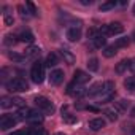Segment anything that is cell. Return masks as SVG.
Returning a JSON list of instances; mask_svg holds the SVG:
<instances>
[{
    "label": "cell",
    "mask_w": 135,
    "mask_h": 135,
    "mask_svg": "<svg viewBox=\"0 0 135 135\" xmlns=\"http://www.w3.org/2000/svg\"><path fill=\"white\" fill-rule=\"evenodd\" d=\"M30 78L35 84H41L45 80V64L40 60H35L30 70Z\"/></svg>",
    "instance_id": "cell-1"
},
{
    "label": "cell",
    "mask_w": 135,
    "mask_h": 135,
    "mask_svg": "<svg viewBox=\"0 0 135 135\" xmlns=\"http://www.w3.org/2000/svg\"><path fill=\"white\" fill-rule=\"evenodd\" d=\"M7 89L10 92H26L29 91V83L24 80V78H13L7 83Z\"/></svg>",
    "instance_id": "cell-2"
},
{
    "label": "cell",
    "mask_w": 135,
    "mask_h": 135,
    "mask_svg": "<svg viewBox=\"0 0 135 135\" xmlns=\"http://www.w3.org/2000/svg\"><path fill=\"white\" fill-rule=\"evenodd\" d=\"M99 32L102 35H118V33H122L124 32V27L121 22H111V24H107V26H102L99 29Z\"/></svg>",
    "instance_id": "cell-3"
},
{
    "label": "cell",
    "mask_w": 135,
    "mask_h": 135,
    "mask_svg": "<svg viewBox=\"0 0 135 135\" xmlns=\"http://www.w3.org/2000/svg\"><path fill=\"white\" fill-rule=\"evenodd\" d=\"M35 107L40 110V111H43V113H46V114H51L52 111H54V105L51 103V100H48L46 97H35Z\"/></svg>",
    "instance_id": "cell-4"
},
{
    "label": "cell",
    "mask_w": 135,
    "mask_h": 135,
    "mask_svg": "<svg viewBox=\"0 0 135 135\" xmlns=\"http://www.w3.org/2000/svg\"><path fill=\"white\" fill-rule=\"evenodd\" d=\"M18 121H19V119H18L16 116H13V114H3L2 118H0V129H3V130L13 129Z\"/></svg>",
    "instance_id": "cell-5"
},
{
    "label": "cell",
    "mask_w": 135,
    "mask_h": 135,
    "mask_svg": "<svg viewBox=\"0 0 135 135\" xmlns=\"http://www.w3.org/2000/svg\"><path fill=\"white\" fill-rule=\"evenodd\" d=\"M88 91H84V88L81 86V84H78V83H70L69 84V88H67V94H70V95H73V97H81V95H84Z\"/></svg>",
    "instance_id": "cell-6"
},
{
    "label": "cell",
    "mask_w": 135,
    "mask_h": 135,
    "mask_svg": "<svg viewBox=\"0 0 135 135\" xmlns=\"http://www.w3.org/2000/svg\"><path fill=\"white\" fill-rule=\"evenodd\" d=\"M62 81H64V72H62V70H59V69L52 70V72H51V75H49V83H51L52 86H59Z\"/></svg>",
    "instance_id": "cell-7"
},
{
    "label": "cell",
    "mask_w": 135,
    "mask_h": 135,
    "mask_svg": "<svg viewBox=\"0 0 135 135\" xmlns=\"http://www.w3.org/2000/svg\"><path fill=\"white\" fill-rule=\"evenodd\" d=\"M89 80H91V76H89L86 72H83V70H76L75 75H73V81L78 83V84H81V86H83L84 83H88Z\"/></svg>",
    "instance_id": "cell-8"
},
{
    "label": "cell",
    "mask_w": 135,
    "mask_h": 135,
    "mask_svg": "<svg viewBox=\"0 0 135 135\" xmlns=\"http://www.w3.org/2000/svg\"><path fill=\"white\" fill-rule=\"evenodd\" d=\"M67 38H69L70 41H78L81 38V30L78 27H72L67 30Z\"/></svg>",
    "instance_id": "cell-9"
},
{
    "label": "cell",
    "mask_w": 135,
    "mask_h": 135,
    "mask_svg": "<svg viewBox=\"0 0 135 135\" xmlns=\"http://www.w3.org/2000/svg\"><path fill=\"white\" fill-rule=\"evenodd\" d=\"M18 38H19V41H22V43H33V33L30 32V30H24V32H21L19 35H18Z\"/></svg>",
    "instance_id": "cell-10"
},
{
    "label": "cell",
    "mask_w": 135,
    "mask_h": 135,
    "mask_svg": "<svg viewBox=\"0 0 135 135\" xmlns=\"http://www.w3.org/2000/svg\"><path fill=\"white\" fill-rule=\"evenodd\" d=\"M89 127H91L92 130H100V129L105 127V121H103L102 118H94V119L89 121Z\"/></svg>",
    "instance_id": "cell-11"
},
{
    "label": "cell",
    "mask_w": 135,
    "mask_h": 135,
    "mask_svg": "<svg viewBox=\"0 0 135 135\" xmlns=\"http://www.w3.org/2000/svg\"><path fill=\"white\" fill-rule=\"evenodd\" d=\"M102 89H103V84H102V83H97V84H94V86L86 92V95H89V97L100 95V94H102Z\"/></svg>",
    "instance_id": "cell-12"
},
{
    "label": "cell",
    "mask_w": 135,
    "mask_h": 135,
    "mask_svg": "<svg viewBox=\"0 0 135 135\" xmlns=\"http://www.w3.org/2000/svg\"><path fill=\"white\" fill-rule=\"evenodd\" d=\"M26 57H29V59L40 57V48L38 46H30L29 49H26Z\"/></svg>",
    "instance_id": "cell-13"
},
{
    "label": "cell",
    "mask_w": 135,
    "mask_h": 135,
    "mask_svg": "<svg viewBox=\"0 0 135 135\" xmlns=\"http://www.w3.org/2000/svg\"><path fill=\"white\" fill-rule=\"evenodd\" d=\"M60 56H62V59H64L67 64H73V62H75V56H73L69 49H60Z\"/></svg>",
    "instance_id": "cell-14"
},
{
    "label": "cell",
    "mask_w": 135,
    "mask_h": 135,
    "mask_svg": "<svg viewBox=\"0 0 135 135\" xmlns=\"http://www.w3.org/2000/svg\"><path fill=\"white\" fill-rule=\"evenodd\" d=\"M30 113H32V110H29V108H26V107H22L19 111H18V119L19 121H27L29 119V116H30Z\"/></svg>",
    "instance_id": "cell-15"
},
{
    "label": "cell",
    "mask_w": 135,
    "mask_h": 135,
    "mask_svg": "<svg viewBox=\"0 0 135 135\" xmlns=\"http://www.w3.org/2000/svg\"><path fill=\"white\" fill-rule=\"evenodd\" d=\"M129 64H130V60H127V59H124V60H121L118 65H116V73L118 75H121V73H124L127 69H129Z\"/></svg>",
    "instance_id": "cell-16"
},
{
    "label": "cell",
    "mask_w": 135,
    "mask_h": 135,
    "mask_svg": "<svg viewBox=\"0 0 135 135\" xmlns=\"http://www.w3.org/2000/svg\"><path fill=\"white\" fill-rule=\"evenodd\" d=\"M105 43H107V38H105V35H102V33H99V35L92 40L94 48H102V46H105Z\"/></svg>",
    "instance_id": "cell-17"
},
{
    "label": "cell",
    "mask_w": 135,
    "mask_h": 135,
    "mask_svg": "<svg viewBox=\"0 0 135 135\" xmlns=\"http://www.w3.org/2000/svg\"><path fill=\"white\" fill-rule=\"evenodd\" d=\"M15 105V97H2L0 99V107L2 108H10Z\"/></svg>",
    "instance_id": "cell-18"
},
{
    "label": "cell",
    "mask_w": 135,
    "mask_h": 135,
    "mask_svg": "<svg viewBox=\"0 0 135 135\" xmlns=\"http://www.w3.org/2000/svg\"><path fill=\"white\" fill-rule=\"evenodd\" d=\"M57 62H59V57H57L56 52L48 54V57H46V65L48 67H54V65H57Z\"/></svg>",
    "instance_id": "cell-19"
},
{
    "label": "cell",
    "mask_w": 135,
    "mask_h": 135,
    "mask_svg": "<svg viewBox=\"0 0 135 135\" xmlns=\"http://www.w3.org/2000/svg\"><path fill=\"white\" fill-rule=\"evenodd\" d=\"M27 121L29 122H33V124H40V122H43V116L40 113H37V111H32Z\"/></svg>",
    "instance_id": "cell-20"
},
{
    "label": "cell",
    "mask_w": 135,
    "mask_h": 135,
    "mask_svg": "<svg viewBox=\"0 0 135 135\" xmlns=\"http://www.w3.org/2000/svg\"><path fill=\"white\" fill-rule=\"evenodd\" d=\"M26 135H48V133L41 127H32V129L26 130Z\"/></svg>",
    "instance_id": "cell-21"
},
{
    "label": "cell",
    "mask_w": 135,
    "mask_h": 135,
    "mask_svg": "<svg viewBox=\"0 0 135 135\" xmlns=\"http://www.w3.org/2000/svg\"><path fill=\"white\" fill-rule=\"evenodd\" d=\"M62 119H64L65 124H76V121H78V118L75 114H69V113L62 114Z\"/></svg>",
    "instance_id": "cell-22"
},
{
    "label": "cell",
    "mask_w": 135,
    "mask_h": 135,
    "mask_svg": "<svg viewBox=\"0 0 135 135\" xmlns=\"http://www.w3.org/2000/svg\"><path fill=\"white\" fill-rule=\"evenodd\" d=\"M16 41H19L18 35H7L5 40H3V43H5L7 46H13V45H16Z\"/></svg>",
    "instance_id": "cell-23"
},
{
    "label": "cell",
    "mask_w": 135,
    "mask_h": 135,
    "mask_svg": "<svg viewBox=\"0 0 135 135\" xmlns=\"http://www.w3.org/2000/svg\"><path fill=\"white\" fill-rule=\"evenodd\" d=\"M88 67H89L91 72H97V70H99V60H97L95 57L89 59V60H88Z\"/></svg>",
    "instance_id": "cell-24"
},
{
    "label": "cell",
    "mask_w": 135,
    "mask_h": 135,
    "mask_svg": "<svg viewBox=\"0 0 135 135\" xmlns=\"http://www.w3.org/2000/svg\"><path fill=\"white\" fill-rule=\"evenodd\" d=\"M113 46H114L116 49H118V48H126V46H129V38H127V37H124V38H118L116 43H114Z\"/></svg>",
    "instance_id": "cell-25"
},
{
    "label": "cell",
    "mask_w": 135,
    "mask_h": 135,
    "mask_svg": "<svg viewBox=\"0 0 135 135\" xmlns=\"http://www.w3.org/2000/svg\"><path fill=\"white\" fill-rule=\"evenodd\" d=\"M124 86H126V89H129V91H135V76H129V78L124 81Z\"/></svg>",
    "instance_id": "cell-26"
},
{
    "label": "cell",
    "mask_w": 135,
    "mask_h": 135,
    "mask_svg": "<svg viewBox=\"0 0 135 135\" xmlns=\"http://www.w3.org/2000/svg\"><path fill=\"white\" fill-rule=\"evenodd\" d=\"M118 3L114 2V0H110V2H105V3H102L100 5V11H108V10H111V8H114Z\"/></svg>",
    "instance_id": "cell-27"
},
{
    "label": "cell",
    "mask_w": 135,
    "mask_h": 135,
    "mask_svg": "<svg viewBox=\"0 0 135 135\" xmlns=\"http://www.w3.org/2000/svg\"><path fill=\"white\" fill-rule=\"evenodd\" d=\"M114 54H116V48H114V46H107V48L103 49V56H105V57H108V59H110V57H113Z\"/></svg>",
    "instance_id": "cell-28"
},
{
    "label": "cell",
    "mask_w": 135,
    "mask_h": 135,
    "mask_svg": "<svg viewBox=\"0 0 135 135\" xmlns=\"http://www.w3.org/2000/svg\"><path fill=\"white\" fill-rule=\"evenodd\" d=\"M105 114H107V118H108L110 121H118V113H116L114 110L108 108V110H105Z\"/></svg>",
    "instance_id": "cell-29"
},
{
    "label": "cell",
    "mask_w": 135,
    "mask_h": 135,
    "mask_svg": "<svg viewBox=\"0 0 135 135\" xmlns=\"http://www.w3.org/2000/svg\"><path fill=\"white\" fill-rule=\"evenodd\" d=\"M26 5H27V8L30 10V15H37V8H35V5H33L32 2H26Z\"/></svg>",
    "instance_id": "cell-30"
},
{
    "label": "cell",
    "mask_w": 135,
    "mask_h": 135,
    "mask_svg": "<svg viewBox=\"0 0 135 135\" xmlns=\"http://www.w3.org/2000/svg\"><path fill=\"white\" fill-rule=\"evenodd\" d=\"M8 56H10V59H11V60H22V59H24L21 54H16V52H10Z\"/></svg>",
    "instance_id": "cell-31"
},
{
    "label": "cell",
    "mask_w": 135,
    "mask_h": 135,
    "mask_svg": "<svg viewBox=\"0 0 135 135\" xmlns=\"http://www.w3.org/2000/svg\"><path fill=\"white\" fill-rule=\"evenodd\" d=\"M13 22H15V19H13L8 13H5V24H7V26H13Z\"/></svg>",
    "instance_id": "cell-32"
},
{
    "label": "cell",
    "mask_w": 135,
    "mask_h": 135,
    "mask_svg": "<svg viewBox=\"0 0 135 135\" xmlns=\"http://www.w3.org/2000/svg\"><path fill=\"white\" fill-rule=\"evenodd\" d=\"M18 11L21 13V16H22V18H26V16H27V10H24V7H22V5H19V7H18Z\"/></svg>",
    "instance_id": "cell-33"
},
{
    "label": "cell",
    "mask_w": 135,
    "mask_h": 135,
    "mask_svg": "<svg viewBox=\"0 0 135 135\" xmlns=\"http://www.w3.org/2000/svg\"><path fill=\"white\" fill-rule=\"evenodd\" d=\"M129 70H132V72L135 73V57H133V59H130V64H129Z\"/></svg>",
    "instance_id": "cell-34"
},
{
    "label": "cell",
    "mask_w": 135,
    "mask_h": 135,
    "mask_svg": "<svg viewBox=\"0 0 135 135\" xmlns=\"http://www.w3.org/2000/svg\"><path fill=\"white\" fill-rule=\"evenodd\" d=\"M127 105H129L127 100H121V102H119V108H127Z\"/></svg>",
    "instance_id": "cell-35"
},
{
    "label": "cell",
    "mask_w": 135,
    "mask_h": 135,
    "mask_svg": "<svg viewBox=\"0 0 135 135\" xmlns=\"http://www.w3.org/2000/svg\"><path fill=\"white\" fill-rule=\"evenodd\" d=\"M8 135H26V130H16V132H11Z\"/></svg>",
    "instance_id": "cell-36"
},
{
    "label": "cell",
    "mask_w": 135,
    "mask_h": 135,
    "mask_svg": "<svg viewBox=\"0 0 135 135\" xmlns=\"http://www.w3.org/2000/svg\"><path fill=\"white\" fill-rule=\"evenodd\" d=\"M83 5H92V0H81Z\"/></svg>",
    "instance_id": "cell-37"
},
{
    "label": "cell",
    "mask_w": 135,
    "mask_h": 135,
    "mask_svg": "<svg viewBox=\"0 0 135 135\" xmlns=\"http://www.w3.org/2000/svg\"><path fill=\"white\" fill-rule=\"evenodd\" d=\"M130 116H132V118H135V107L132 108V111H130Z\"/></svg>",
    "instance_id": "cell-38"
},
{
    "label": "cell",
    "mask_w": 135,
    "mask_h": 135,
    "mask_svg": "<svg viewBox=\"0 0 135 135\" xmlns=\"http://www.w3.org/2000/svg\"><path fill=\"white\" fill-rule=\"evenodd\" d=\"M54 135H65V133H60V132H57V133H54Z\"/></svg>",
    "instance_id": "cell-39"
},
{
    "label": "cell",
    "mask_w": 135,
    "mask_h": 135,
    "mask_svg": "<svg viewBox=\"0 0 135 135\" xmlns=\"http://www.w3.org/2000/svg\"><path fill=\"white\" fill-rule=\"evenodd\" d=\"M132 135H135V129H133V130H132Z\"/></svg>",
    "instance_id": "cell-40"
},
{
    "label": "cell",
    "mask_w": 135,
    "mask_h": 135,
    "mask_svg": "<svg viewBox=\"0 0 135 135\" xmlns=\"http://www.w3.org/2000/svg\"><path fill=\"white\" fill-rule=\"evenodd\" d=\"M133 15H135V5H133Z\"/></svg>",
    "instance_id": "cell-41"
},
{
    "label": "cell",
    "mask_w": 135,
    "mask_h": 135,
    "mask_svg": "<svg viewBox=\"0 0 135 135\" xmlns=\"http://www.w3.org/2000/svg\"><path fill=\"white\" fill-rule=\"evenodd\" d=\"M132 37H133V40H135V32H133V35H132Z\"/></svg>",
    "instance_id": "cell-42"
}]
</instances>
